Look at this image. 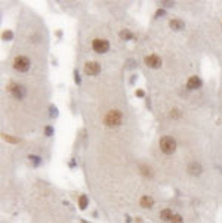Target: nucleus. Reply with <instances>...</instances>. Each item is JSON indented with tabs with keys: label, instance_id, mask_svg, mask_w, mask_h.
I'll use <instances>...</instances> for the list:
<instances>
[{
	"label": "nucleus",
	"instance_id": "obj_13",
	"mask_svg": "<svg viewBox=\"0 0 222 223\" xmlns=\"http://www.w3.org/2000/svg\"><path fill=\"white\" fill-rule=\"evenodd\" d=\"M120 37L124 39V40H129V39H132L133 36H132V33H130L129 30H123V31H120Z\"/></svg>",
	"mask_w": 222,
	"mask_h": 223
},
{
	"label": "nucleus",
	"instance_id": "obj_2",
	"mask_svg": "<svg viewBox=\"0 0 222 223\" xmlns=\"http://www.w3.org/2000/svg\"><path fill=\"white\" fill-rule=\"evenodd\" d=\"M160 149L168 155L173 154L176 149V141L173 137H170V136H163L160 139Z\"/></svg>",
	"mask_w": 222,
	"mask_h": 223
},
{
	"label": "nucleus",
	"instance_id": "obj_19",
	"mask_svg": "<svg viewBox=\"0 0 222 223\" xmlns=\"http://www.w3.org/2000/svg\"><path fill=\"white\" fill-rule=\"evenodd\" d=\"M45 132H46V135H47V136H52V133H54V128L50 127V126H47V127L45 128Z\"/></svg>",
	"mask_w": 222,
	"mask_h": 223
},
{
	"label": "nucleus",
	"instance_id": "obj_3",
	"mask_svg": "<svg viewBox=\"0 0 222 223\" xmlns=\"http://www.w3.org/2000/svg\"><path fill=\"white\" fill-rule=\"evenodd\" d=\"M31 67V62L28 59L27 56H16L14 61V68L20 73H27L28 69Z\"/></svg>",
	"mask_w": 222,
	"mask_h": 223
},
{
	"label": "nucleus",
	"instance_id": "obj_18",
	"mask_svg": "<svg viewBox=\"0 0 222 223\" xmlns=\"http://www.w3.org/2000/svg\"><path fill=\"white\" fill-rule=\"evenodd\" d=\"M3 137H5L6 141H9V142H14V143L18 142V139H14V137H11V136H7V135H3Z\"/></svg>",
	"mask_w": 222,
	"mask_h": 223
},
{
	"label": "nucleus",
	"instance_id": "obj_15",
	"mask_svg": "<svg viewBox=\"0 0 222 223\" xmlns=\"http://www.w3.org/2000/svg\"><path fill=\"white\" fill-rule=\"evenodd\" d=\"M79 203H80V208H86V205H88V198H86L85 195H81Z\"/></svg>",
	"mask_w": 222,
	"mask_h": 223
},
{
	"label": "nucleus",
	"instance_id": "obj_7",
	"mask_svg": "<svg viewBox=\"0 0 222 223\" xmlns=\"http://www.w3.org/2000/svg\"><path fill=\"white\" fill-rule=\"evenodd\" d=\"M145 65L150 68H160L162 67V59L157 56V55H150V56H145Z\"/></svg>",
	"mask_w": 222,
	"mask_h": 223
},
{
	"label": "nucleus",
	"instance_id": "obj_9",
	"mask_svg": "<svg viewBox=\"0 0 222 223\" xmlns=\"http://www.w3.org/2000/svg\"><path fill=\"white\" fill-rule=\"evenodd\" d=\"M139 204H141V207H144V208H151L153 205H154V200L151 198V196H142L141 201H139Z\"/></svg>",
	"mask_w": 222,
	"mask_h": 223
},
{
	"label": "nucleus",
	"instance_id": "obj_17",
	"mask_svg": "<svg viewBox=\"0 0 222 223\" xmlns=\"http://www.w3.org/2000/svg\"><path fill=\"white\" fill-rule=\"evenodd\" d=\"M12 37H14L12 31H5V33H3V39H5V40H12Z\"/></svg>",
	"mask_w": 222,
	"mask_h": 223
},
{
	"label": "nucleus",
	"instance_id": "obj_10",
	"mask_svg": "<svg viewBox=\"0 0 222 223\" xmlns=\"http://www.w3.org/2000/svg\"><path fill=\"white\" fill-rule=\"evenodd\" d=\"M173 216H175V214L172 213V210L170 208H164V210L160 211V217H162V220H164V222H170Z\"/></svg>",
	"mask_w": 222,
	"mask_h": 223
},
{
	"label": "nucleus",
	"instance_id": "obj_22",
	"mask_svg": "<svg viewBox=\"0 0 222 223\" xmlns=\"http://www.w3.org/2000/svg\"><path fill=\"white\" fill-rule=\"evenodd\" d=\"M136 95H138V96H144V90H138V92H136Z\"/></svg>",
	"mask_w": 222,
	"mask_h": 223
},
{
	"label": "nucleus",
	"instance_id": "obj_5",
	"mask_svg": "<svg viewBox=\"0 0 222 223\" xmlns=\"http://www.w3.org/2000/svg\"><path fill=\"white\" fill-rule=\"evenodd\" d=\"M7 90H9V92L12 93V96L16 98V99H22V98L25 96V89H24V86L16 84V83H11Z\"/></svg>",
	"mask_w": 222,
	"mask_h": 223
},
{
	"label": "nucleus",
	"instance_id": "obj_21",
	"mask_svg": "<svg viewBox=\"0 0 222 223\" xmlns=\"http://www.w3.org/2000/svg\"><path fill=\"white\" fill-rule=\"evenodd\" d=\"M163 14H164V11H157V16H163Z\"/></svg>",
	"mask_w": 222,
	"mask_h": 223
},
{
	"label": "nucleus",
	"instance_id": "obj_11",
	"mask_svg": "<svg viewBox=\"0 0 222 223\" xmlns=\"http://www.w3.org/2000/svg\"><path fill=\"white\" fill-rule=\"evenodd\" d=\"M188 169H189V173H191V175H200V173H202V166H200L198 162H191L188 166Z\"/></svg>",
	"mask_w": 222,
	"mask_h": 223
},
{
	"label": "nucleus",
	"instance_id": "obj_8",
	"mask_svg": "<svg viewBox=\"0 0 222 223\" xmlns=\"http://www.w3.org/2000/svg\"><path fill=\"white\" fill-rule=\"evenodd\" d=\"M187 86H188V89H200L202 87V80L198 78V77H191L188 80V83H187Z\"/></svg>",
	"mask_w": 222,
	"mask_h": 223
},
{
	"label": "nucleus",
	"instance_id": "obj_12",
	"mask_svg": "<svg viewBox=\"0 0 222 223\" xmlns=\"http://www.w3.org/2000/svg\"><path fill=\"white\" fill-rule=\"evenodd\" d=\"M169 25H170L172 30H176V31H178V30H182V28H184V22H182L181 19H172L169 22Z\"/></svg>",
	"mask_w": 222,
	"mask_h": 223
},
{
	"label": "nucleus",
	"instance_id": "obj_1",
	"mask_svg": "<svg viewBox=\"0 0 222 223\" xmlns=\"http://www.w3.org/2000/svg\"><path fill=\"white\" fill-rule=\"evenodd\" d=\"M121 120H123V114H121L119 109H111V111H108V114L105 115V124L110 126V127H115V126H119L121 124Z\"/></svg>",
	"mask_w": 222,
	"mask_h": 223
},
{
	"label": "nucleus",
	"instance_id": "obj_6",
	"mask_svg": "<svg viewBox=\"0 0 222 223\" xmlns=\"http://www.w3.org/2000/svg\"><path fill=\"white\" fill-rule=\"evenodd\" d=\"M83 69H85V73L88 75H96V74H99V71H101V65L96 61H89L85 64Z\"/></svg>",
	"mask_w": 222,
	"mask_h": 223
},
{
	"label": "nucleus",
	"instance_id": "obj_14",
	"mask_svg": "<svg viewBox=\"0 0 222 223\" xmlns=\"http://www.w3.org/2000/svg\"><path fill=\"white\" fill-rule=\"evenodd\" d=\"M141 173L144 176H153V171H151L150 167H147V166H141Z\"/></svg>",
	"mask_w": 222,
	"mask_h": 223
},
{
	"label": "nucleus",
	"instance_id": "obj_20",
	"mask_svg": "<svg viewBox=\"0 0 222 223\" xmlns=\"http://www.w3.org/2000/svg\"><path fill=\"white\" fill-rule=\"evenodd\" d=\"M170 115H172V117H179V112H178L176 109H173V111L170 112Z\"/></svg>",
	"mask_w": 222,
	"mask_h": 223
},
{
	"label": "nucleus",
	"instance_id": "obj_16",
	"mask_svg": "<svg viewBox=\"0 0 222 223\" xmlns=\"http://www.w3.org/2000/svg\"><path fill=\"white\" fill-rule=\"evenodd\" d=\"M170 223H184V220H182V217L179 216V214H175V216L172 217Z\"/></svg>",
	"mask_w": 222,
	"mask_h": 223
},
{
	"label": "nucleus",
	"instance_id": "obj_4",
	"mask_svg": "<svg viewBox=\"0 0 222 223\" xmlns=\"http://www.w3.org/2000/svg\"><path fill=\"white\" fill-rule=\"evenodd\" d=\"M92 48H94L95 52H98V53H105L108 49H110V43L107 40H104V39H95L92 41Z\"/></svg>",
	"mask_w": 222,
	"mask_h": 223
}]
</instances>
